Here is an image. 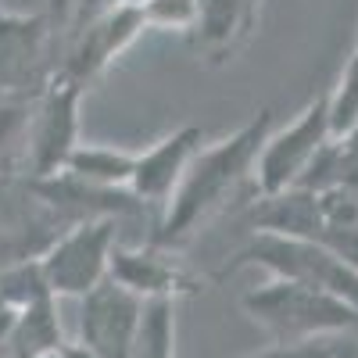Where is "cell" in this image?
<instances>
[{"instance_id":"cell-1","label":"cell","mask_w":358,"mask_h":358,"mask_svg":"<svg viewBox=\"0 0 358 358\" xmlns=\"http://www.w3.org/2000/svg\"><path fill=\"white\" fill-rule=\"evenodd\" d=\"M268 129H273V111L262 108L241 129H233L219 143H208V147L201 143V151L187 165L179 187L162 204L165 212H162L158 233L151 241L165 244V248H179L197 233L201 222H208L215 212H222L248 179L255 183V165H258Z\"/></svg>"},{"instance_id":"cell-2","label":"cell","mask_w":358,"mask_h":358,"mask_svg":"<svg viewBox=\"0 0 358 358\" xmlns=\"http://www.w3.org/2000/svg\"><path fill=\"white\" fill-rule=\"evenodd\" d=\"M241 308L273 344H301L322 337H358V308L344 297L294 280H268L241 297Z\"/></svg>"},{"instance_id":"cell-3","label":"cell","mask_w":358,"mask_h":358,"mask_svg":"<svg viewBox=\"0 0 358 358\" xmlns=\"http://www.w3.org/2000/svg\"><path fill=\"white\" fill-rule=\"evenodd\" d=\"M241 268H265L276 280H294V283H305L326 294H337L348 305L358 308V268H351L348 262H341L334 251H326L315 241L280 236V233H251L226 258L219 276L241 273Z\"/></svg>"},{"instance_id":"cell-4","label":"cell","mask_w":358,"mask_h":358,"mask_svg":"<svg viewBox=\"0 0 358 358\" xmlns=\"http://www.w3.org/2000/svg\"><path fill=\"white\" fill-rule=\"evenodd\" d=\"M83 94L86 90L62 72L36 94L33 111H29V129H25V155H22L29 179H50L65 172L72 151L83 143L79 140Z\"/></svg>"},{"instance_id":"cell-5","label":"cell","mask_w":358,"mask_h":358,"mask_svg":"<svg viewBox=\"0 0 358 358\" xmlns=\"http://www.w3.org/2000/svg\"><path fill=\"white\" fill-rule=\"evenodd\" d=\"M115 229V215H90L79 219L65 236H57L43 251L40 265L54 297H83L108 280L111 251L118 244Z\"/></svg>"},{"instance_id":"cell-6","label":"cell","mask_w":358,"mask_h":358,"mask_svg":"<svg viewBox=\"0 0 358 358\" xmlns=\"http://www.w3.org/2000/svg\"><path fill=\"white\" fill-rule=\"evenodd\" d=\"M57 29L43 15L0 11V97L33 101L57 76Z\"/></svg>"},{"instance_id":"cell-7","label":"cell","mask_w":358,"mask_h":358,"mask_svg":"<svg viewBox=\"0 0 358 358\" xmlns=\"http://www.w3.org/2000/svg\"><path fill=\"white\" fill-rule=\"evenodd\" d=\"M330 101L326 94L312 97L294 122H287L283 129H268L262 155L255 165V190L258 194H276V190H290L301 183L305 169L312 165V158L319 155V147L330 140Z\"/></svg>"},{"instance_id":"cell-8","label":"cell","mask_w":358,"mask_h":358,"mask_svg":"<svg viewBox=\"0 0 358 358\" xmlns=\"http://www.w3.org/2000/svg\"><path fill=\"white\" fill-rule=\"evenodd\" d=\"M143 33H147V22H143L140 4H118V8H108L97 15H86L72 25V36H69V47L62 54V69L57 72L86 90Z\"/></svg>"},{"instance_id":"cell-9","label":"cell","mask_w":358,"mask_h":358,"mask_svg":"<svg viewBox=\"0 0 358 358\" xmlns=\"http://www.w3.org/2000/svg\"><path fill=\"white\" fill-rule=\"evenodd\" d=\"M143 297L111 276L79 297V344L97 358H129Z\"/></svg>"},{"instance_id":"cell-10","label":"cell","mask_w":358,"mask_h":358,"mask_svg":"<svg viewBox=\"0 0 358 358\" xmlns=\"http://www.w3.org/2000/svg\"><path fill=\"white\" fill-rule=\"evenodd\" d=\"M108 276L115 283H122L126 290L140 294L143 301L147 297H187L197 294V276L190 268L172 255V248L165 244H143V248H126V244H115L111 251V268Z\"/></svg>"},{"instance_id":"cell-11","label":"cell","mask_w":358,"mask_h":358,"mask_svg":"<svg viewBox=\"0 0 358 358\" xmlns=\"http://www.w3.org/2000/svg\"><path fill=\"white\" fill-rule=\"evenodd\" d=\"M265 0H197V22L190 29L194 50L204 65H229L258 33Z\"/></svg>"},{"instance_id":"cell-12","label":"cell","mask_w":358,"mask_h":358,"mask_svg":"<svg viewBox=\"0 0 358 358\" xmlns=\"http://www.w3.org/2000/svg\"><path fill=\"white\" fill-rule=\"evenodd\" d=\"M204 143V129L187 122L172 133H165L162 140H155L151 147L136 151V169L129 179V194L143 204H165L172 197V190L179 187L187 165L194 162V155Z\"/></svg>"},{"instance_id":"cell-13","label":"cell","mask_w":358,"mask_h":358,"mask_svg":"<svg viewBox=\"0 0 358 358\" xmlns=\"http://www.w3.org/2000/svg\"><path fill=\"white\" fill-rule=\"evenodd\" d=\"M251 233H280V236H301V241H315L326 229L322 222V204L315 190L290 187L276 194H258L244 215Z\"/></svg>"},{"instance_id":"cell-14","label":"cell","mask_w":358,"mask_h":358,"mask_svg":"<svg viewBox=\"0 0 358 358\" xmlns=\"http://www.w3.org/2000/svg\"><path fill=\"white\" fill-rule=\"evenodd\" d=\"M133 169H136V151L83 140L65 165V176L79 179L86 187H97V190H129Z\"/></svg>"},{"instance_id":"cell-15","label":"cell","mask_w":358,"mask_h":358,"mask_svg":"<svg viewBox=\"0 0 358 358\" xmlns=\"http://www.w3.org/2000/svg\"><path fill=\"white\" fill-rule=\"evenodd\" d=\"M297 187L315 190V194L334 190V187L358 190V122L319 147V155L312 158V165L305 169Z\"/></svg>"},{"instance_id":"cell-16","label":"cell","mask_w":358,"mask_h":358,"mask_svg":"<svg viewBox=\"0 0 358 358\" xmlns=\"http://www.w3.org/2000/svg\"><path fill=\"white\" fill-rule=\"evenodd\" d=\"M129 358H176V297H147Z\"/></svg>"},{"instance_id":"cell-17","label":"cell","mask_w":358,"mask_h":358,"mask_svg":"<svg viewBox=\"0 0 358 358\" xmlns=\"http://www.w3.org/2000/svg\"><path fill=\"white\" fill-rule=\"evenodd\" d=\"M0 297H4L15 312H22V308H29V305H40V301H47V297H54L50 287H47V276H43L40 258H36V262H22V265L8 268V273H0Z\"/></svg>"},{"instance_id":"cell-18","label":"cell","mask_w":358,"mask_h":358,"mask_svg":"<svg viewBox=\"0 0 358 358\" xmlns=\"http://www.w3.org/2000/svg\"><path fill=\"white\" fill-rule=\"evenodd\" d=\"M326 101H330V133L334 136L358 122V43L341 69L337 86L326 90Z\"/></svg>"},{"instance_id":"cell-19","label":"cell","mask_w":358,"mask_h":358,"mask_svg":"<svg viewBox=\"0 0 358 358\" xmlns=\"http://www.w3.org/2000/svg\"><path fill=\"white\" fill-rule=\"evenodd\" d=\"M33 101L0 97V172L8 169L11 158L25 155V129H29V111H33Z\"/></svg>"},{"instance_id":"cell-20","label":"cell","mask_w":358,"mask_h":358,"mask_svg":"<svg viewBox=\"0 0 358 358\" xmlns=\"http://www.w3.org/2000/svg\"><path fill=\"white\" fill-rule=\"evenodd\" d=\"M147 29L162 33H190L197 22V0H140Z\"/></svg>"},{"instance_id":"cell-21","label":"cell","mask_w":358,"mask_h":358,"mask_svg":"<svg viewBox=\"0 0 358 358\" xmlns=\"http://www.w3.org/2000/svg\"><path fill=\"white\" fill-rule=\"evenodd\" d=\"M355 344H358L355 337L351 341L344 337L341 344L322 337V341H301V344H268L262 351H248V355H236V358H348Z\"/></svg>"},{"instance_id":"cell-22","label":"cell","mask_w":358,"mask_h":358,"mask_svg":"<svg viewBox=\"0 0 358 358\" xmlns=\"http://www.w3.org/2000/svg\"><path fill=\"white\" fill-rule=\"evenodd\" d=\"M76 4H79V0H47V18L54 22L57 33L69 29V22L76 18Z\"/></svg>"},{"instance_id":"cell-23","label":"cell","mask_w":358,"mask_h":358,"mask_svg":"<svg viewBox=\"0 0 358 358\" xmlns=\"http://www.w3.org/2000/svg\"><path fill=\"white\" fill-rule=\"evenodd\" d=\"M118 4H140V0H79L72 22H79L86 15H97V11H108V8H118Z\"/></svg>"},{"instance_id":"cell-24","label":"cell","mask_w":358,"mask_h":358,"mask_svg":"<svg viewBox=\"0 0 358 358\" xmlns=\"http://www.w3.org/2000/svg\"><path fill=\"white\" fill-rule=\"evenodd\" d=\"M57 358H97V355H90V351L76 341V344H62V348H57Z\"/></svg>"}]
</instances>
